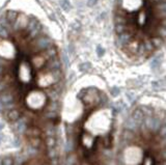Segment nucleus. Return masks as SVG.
<instances>
[{
    "instance_id": "obj_1",
    "label": "nucleus",
    "mask_w": 166,
    "mask_h": 165,
    "mask_svg": "<svg viewBox=\"0 0 166 165\" xmlns=\"http://www.w3.org/2000/svg\"><path fill=\"white\" fill-rule=\"evenodd\" d=\"M47 102V96L42 91H32L26 98V105L31 110H37L44 107Z\"/></svg>"
},
{
    "instance_id": "obj_2",
    "label": "nucleus",
    "mask_w": 166,
    "mask_h": 165,
    "mask_svg": "<svg viewBox=\"0 0 166 165\" xmlns=\"http://www.w3.org/2000/svg\"><path fill=\"white\" fill-rule=\"evenodd\" d=\"M15 74L19 76V79L23 83L29 82L33 77V71H32L31 66L29 65V63L23 61L19 65V68L16 67L15 68Z\"/></svg>"
},
{
    "instance_id": "obj_3",
    "label": "nucleus",
    "mask_w": 166,
    "mask_h": 165,
    "mask_svg": "<svg viewBox=\"0 0 166 165\" xmlns=\"http://www.w3.org/2000/svg\"><path fill=\"white\" fill-rule=\"evenodd\" d=\"M60 72L59 70H50V72H47L46 74H41V76L37 79V83L40 86H50L52 84L56 83L59 80Z\"/></svg>"
},
{
    "instance_id": "obj_4",
    "label": "nucleus",
    "mask_w": 166,
    "mask_h": 165,
    "mask_svg": "<svg viewBox=\"0 0 166 165\" xmlns=\"http://www.w3.org/2000/svg\"><path fill=\"white\" fill-rule=\"evenodd\" d=\"M52 46L51 40L47 37H37L35 41L33 42V49L35 50V52H40L43 50L50 48Z\"/></svg>"
},
{
    "instance_id": "obj_5",
    "label": "nucleus",
    "mask_w": 166,
    "mask_h": 165,
    "mask_svg": "<svg viewBox=\"0 0 166 165\" xmlns=\"http://www.w3.org/2000/svg\"><path fill=\"white\" fill-rule=\"evenodd\" d=\"M133 40V33L131 31H125L122 34H118V40L116 45L118 47H123V46H126Z\"/></svg>"
},
{
    "instance_id": "obj_6",
    "label": "nucleus",
    "mask_w": 166,
    "mask_h": 165,
    "mask_svg": "<svg viewBox=\"0 0 166 165\" xmlns=\"http://www.w3.org/2000/svg\"><path fill=\"white\" fill-rule=\"evenodd\" d=\"M28 18L24 14H18V17L13 25H15V29L20 30V29H25L27 24H28Z\"/></svg>"
},
{
    "instance_id": "obj_7",
    "label": "nucleus",
    "mask_w": 166,
    "mask_h": 165,
    "mask_svg": "<svg viewBox=\"0 0 166 165\" xmlns=\"http://www.w3.org/2000/svg\"><path fill=\"white\" fill-rule=\"evenodd\" d=\"M146 125L153 131H157L160 129V120L157 117H149V120H146Z\"/></svg>"
},
{
    "instance_id": "obj_8",
    "label": "nucleus",
    "mask_w": 166,
    "mask_h": 165,
    "mask_svg": "<svg viewBox=\"0 0 166 165\" xmlns=\"http://www.w3.org/2000/svg\"><path fill=\"white\" fill-rule=\"evenodd\" d=\"M46 58H45V56H43V55H37V56L33 58V60H32V63H33V66H35V68L37 69H41L43 68L44 65L46 63Z\"/></svg>"
},
{
    "instance_id": "obj_9",
    "label": "nucleus",
    "mask_w": 166,
    "mask_h": 165,
    "mask_svg": "<svg viewBox=\"0 0 166 165\" xmlns=\"http://www.w3.org/2000/svg\"><path fill=\"white\" fill-rule=\"evenodd\" d=\"M0 102L4 104V105H9V104H13L14 103V96L9 92H6V94H1L0 96Z\"/></svg>"
},
{
    "instance_id": "obj_10",
    "label": "nucleus",
    "mask_w": 166,
    "mask_h": 165,
    "mask_svg": "<svg viewBox=\"0 0 166 165\" xmlns=\"http://www.w3.org/2000/svg\"><path fill=\"white\" fill-rule=\"evenodd\" d=\"M18 17V13L15 11H7L5 14V19H6V22H7V24H9V25H13L15 23V21H16V19H17Z\"/></svg>"
},
{
    "instance_id": "obj_11",
    "label": "nucleus",
    "mask_w": 166,
    "mask_h": 165,
    "mask_svg": "<svg viewBox=\"0 0 166 165\" xmlns=\"http://www.w3.org/2000/svg\"><path fill=\"white\" fill-rule=\"evenodd\" d=\"M143 117H144V113L141 109H136L133 113V120L137 122H141L143 120Z\"/></svg>"
},
{
    "instance_id": "obj_12",
    "label": "nucleus",
    "mask_w": 166,
    "mask_h": 165,
    "mask_svg": "<svg viewBox=\"0 0 166 165\" xmlns=\"http://www.w3.org/2000/svg\"><path fill=\"white\" fill-rule=\"evenodd\" d=\"M151 43H152V45L154 46V48H159V47H161L162 46V43H163V39L160 37H152L151 39Z\"/></svg>"
},
{
    "instance_id": "obj_13",
    "label": "nucleus",
    "mask_w": 166,
    "mask_h": 165,
    "mask_svg": "<svg viewBox=\"0 0 166 165\" xmlns=\"http://www.w3.org/2000/svg\"><path fill=\"white\" fill-rule=\"evenodd\" d=\"M7 116H9V120L14 122V120H17L19 117H20V113H19V111L17 109H12V110L9 111V114H7Z\"/></svg>"
},
{
    "instance_id": "obj_14",
    "label": "nucleus",
    "mask_w": 166,
    "mask_h": 165,
    "mask_svg": "<svg viewBox=\"0 0 166 165\" xmlns=\"http://www.w3.org/2000/svg\"><path fill=\"white\" fill-rule=\"evenodd\" d=\"M82 139H83V143L86 145V146H90V145H92V141H94V139H92V136H90L89 134H83L82 135Z\"/></svg>"
},
{
    "instance_id": "obj_15",
    "label": "nucleus",
    "mask_w": 166,
    "mask_h": 165,
    "mask_svg": "<svg viewBox=\"0 0 166 165\" xmlns=\"http://www.w3.org/2000/svg\"><path fill=\"white\" fill-rule=\"evenodd\" d=\"M125 31H128L126 24H115V32H116V33L122 34Z\"/></svg>"
},
{
    "instance_id": "obj_16",
    "label": "nucleus",
    "mask_w": 166,
    "mask_h": 165,
    "mask_svg": "<svg viewBox=\"0 0 166 165\" xmlns=\"http://www.w3.org/2000/svg\"><path fill=\"white\" fill-rule=\"evenodd\" d=\"M59 4H60V6L64 9V11H70L71 7H72L71 3H70L69 0H61V1L59 2Z\"/></svg>"
},
{
    "instance_id": "obj_17",
    "label": "nucleus",
    "mask_w": 166,
    "mask_h": 165,
    "mask_svg": "<svg viewBox=\"0 0 166 165\" xmlns=\"http://www.w3.org/2000/svg\"><path fill=\"white\" fill-rule=\"evenodd\" d=\"M90 68H92V65H90L89 63H81L80 66H79V70H80L81 72H87L90 70Z\"/></svg>"
},
{
    "instance_id": "obj_18",
    "label": "nucleus",
    "mask_w": 166,
    "mask_h": 165,
    "mask_svg": "<svg viewBox=\"0 0 166 165\" xmlns=\"http://www.w3.org/2000/svg\"><path fill=\"white\" fill-rule=\"evenodd\" d=\"M124 139H126V141H129V140H132L133 139V137H134V134L132 133L130 130H127L126 132H124Z\"/></svg>"
},
{
    "instance_id": "obj_19",
    "label": "nucleus",
    "mask_w": 166,
    "mask_h": 165,
    "mask_svg": "<svg viewBox=\"0 0 166 165\" xmlns=\"http://www.w3.org/2000/svg\"><path fill=\"white\" fill-rule=\"evenodd\" d=\"M144 48H145V52H151L154 50V46L152 45V43H151V41H145L144 42Z\"/></svg>"
},
{
    "instance_id": "obj_20",
    "label": "nucleus",
    "mask_w": 166,
    "mask_h": 165,
    "mask_svg": "<svg viewBox=\"0 0 166 165\" xmlns=\"http://www.w3.org/2000/svg\"><path fill=\"white\" fill-rule=\"evenodd\" d=\"M0 37H9V32H7L6 28L3 25H0Z\"/></svg>"
},
{
    "instance_id": "obj_21",
    "label": "nucleus",
    "mask_w": 166,
    "mask_h": 165,
    "mask_svg": "<svg viewBox=\"0 0 166 165\" xmlns=\"http://www.w3.org/2000/svg\"><path fill=\"white\" fill-rule=\"evenodd\" d=\"M120 88L118 86H113V87L110 89V92H111V96L112 97H118V94H120Z\"/></svg>"
},
{
    "instance_id": "obj_22",
    "label": "nucleus",
    "mask_w": 166,
    "mask_h": 165,
    "mask_svg": "<svg viewBox=\"0 0 166 165\" xmlns=\"http://www.w3.org/2000/svg\"><path fill=\"white\" fill-rule=\"evenodd\" d=\"M159 66H160V60L158 59V58H156V59H154V60L151 61V67H152L153 70L159 68Z\"/></svg>"
},
{
    "instance_id": "obj_23",
    "label": "nucleus",
    "mask_w": 166,
    "mask_h": 165,
    "mask_svg": "<svg viewBox=\"0 0 166 165\" xmlns=\"http://www.w3.org/2000/svg\"><path fill=\"white\" fill-rule=\"evenodd\" d=\"M104 53H105V50H104L103 47H101L100 45L97 47V54L99 57H102L104 55Z\"/></svg>"
},
{
    "instance_id": "obj_24",
    "label": "nucleus",
    "mask_w": 166,
    "mask_h": 165,
    "mask_svg": "<svg viewBox=\"0 0 166 165\" xmlns=\"http://www.w3.org/2000/svg\"><path fill=\"white\" fill-rule=\"evenodd\" d=\"M25 128H26V126L24 125V122H19V124L17 125V130H18V132H22Z\"/></svg>"
},
{
    "instance_id": "obj_25",
    "label": "nucleus",
    "mask_w": 166,
    "mask_h": 165,
    "mask_svg": "<svg viewBox=\"0 0 166 165\" xmlns=\"http://www.w3.org/2000/svg\"><path fill=\"white\" fill-rule=\"evenodd\" d=\"M13 160L11 158H5V159H2V164L9 165V164H13Z\"/></svg>"
},
{
    "instance_id": "obj_26",
    "label": "nucleus",
    "mask_w": 166,
    "mask_h": 165,
    "mask_svg": "<svg viewBox=\"0 0 166 165\" xmlns=\"http://www.w3.org/2000/svg\"><path fill=\"white\" fill-rule=\"evenodd\" d=\"M98 0H88L87 1V5L89 6V7H92V6H95L96 4H97Z\"/></svg>"
},
{
    "instance_id": "obj_27",
    "label": "nucleus",
    "mask_w": 166,
    "mask_h": 165,
    "mask_svg": "<svg viewBox=\"0 0 166 165\" xmlns=\"http://www.w3.org/2000/svg\"><path fill=\"white\" fill-rule=\"evenodd\" d=\"M152 87L154 88V89H156V90L160 89V85H159V82H157V81H154V82L152 83Z\"/></svg>"
},
{
    "instance_id": "obj_28",
    "label": "nucleus",
    "mask_w": 166,
    "mask_h": 165,
    "mask_svg": "<svg viewBox=\"0 0 166 165\" xmlns=\"http://www.w3.org/2000/svg\"><path fill=\"white\" fill-rule=\"evenodd\" d=\"M159 134H160V135L163 137V138L165 137V126H163V127H162L161 129H159Z\"/></svg>"
},
{
    "instance_id": "obj_29",
    "label": "nucleus",
    "mask_w": 166,
    "mask_h": 165,
    "mask_svg": "<svg viewBox=\"0 0 166 165\" xmlns=\"http://www.w3.org/2000/svg\"><path fill=\"white\" fill-rule=\"evenodd\" d=\"M48 145L49 146H51V148H53L55 145V140L53 139V138H49L48 140Z\"/></svg>"
},
{
    "instance_id": "obj_30",
    "label": "nucleus",
    "mask_w": 166,
    "mask_h": 165,
    "mask_svg": "<svg viewBox=\"0 0 166 165\" xmlns=\"http://www.w3.org/2000/svg\"><path fill=\"white\" fill-rule=\"evenodd\" d=\"M7 87L6 86V84H4V83H1L0 82V92H3V91L5 90V88Z\"/></svg>"
},
{
    "instance_id": "obj_31",
    "label": "nucleus",
    "mask_w": 166,
    "mask_h": 165,
    "mask_svg": "<svg viewBox=\"0 0 166 165\" xmlns=\"http://www.w3.org/2000/svg\"><path fill=\"white\" fill-rule=\"evenodd\" d=\"M63 61L66 63V66L70 67V61H69V58L66 56V54H63Z\"/></svg>"
},
{
    "instance_id": "obj_32",
    "label": "nucleus",
    "mask_w": 166,
    "mask_h": 165,
    "mask_svg": "<svg viewBox=\"0 0 166 165\" xmlns=\"http://www.w3.org/2000/svg\"><path fill=\"white\" fill-rule=\"evenodd\" d=\"M3 72V68H2V66L0 65V75H1V73Z\"/></svg>"
},
{
    "instance_id": "obj_33",
    "label": "nucleus",
    "mask_w": 166,
    "mask_h": 165,
    "mask_svg": "<svg viewBox=\"0 0 166 165\" xmlns=\"http://www.w3.org/2000/svg\"><path fill=\"white\" fill-rule=\"evenodd\" d=\"M3 127H4V125H3V124H0V131L3 129Z\"/></svg>"
},
{
    "instance_id": "obj_34",
    "label": "nucleus",
    "mask_w": 166,
    "mask_h": 165,
    "mask_svg": "<svg viewBox=\"0 0 166 165\" xmlns=\"http://www.w3.org/2000/svg\"><path fill=\"white\" fill-rule=\"evenodd\" d=\"M0 164H2V159L0 158Z\"/></svg>"
}]
</instances>
